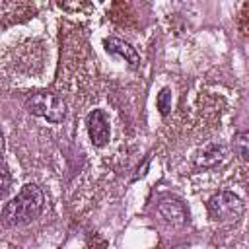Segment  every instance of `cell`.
Segmentation results:
<instances>
[{"mask_svg": "<svg viewBox=\"0 0 249 249\" xmlns=\"http://www.w3.org/2000/svg\"><path fill=\"white\" fill-rule=\"evenodd\" d=\"M243 210H245L243 200L231 191H220L208 200V214L214 222H220V224L237 222Z\"/></svg>", "mask_w": 249, "mask_h": 249, "instance_id": "cell-2", "label": "cell"}, {"mask_svg": "<svg viewBox=\"0 0 249 249\" xmlns=\"http://www.w3.org/2000/svg\"><path fill=\"white\" fill-rule=\"evenodd\" d=\"M103 45H105L107 53L123 56L124 62H128L132 68H136V66L140 64V56H138L136 49H134L130 43H126V41H123V39H117V37H109V39L103 41Z\"/></svg>", "mask_w": 249, "mask_h": 249, "instance_id": "cell-7", "label": "cell"}, {"mask_svg": "<svg viewBox=\"0 0 249 249\" xmlns=\"http://www.w3.org/2000/svg\"><path fill=\"white\" fill-rule=\"evenodd\" d=\"M247 138H249L247 132H239L235 136V140H233V148H235V152L239 154L241 160H247V142H249Z\"/></svg>", "mask_w": 249, "mask_h": 249, "instance_id": "cell-10", "label": "cell"}, {"mask_svg": "<svg viewBox=\"0 0 249 249\" xmlns=\"http://www.w3.org/2000/svg\"><path fill=\"white\" fill-rule=\"evenodd\" d=\"M25 109L35 117L47 119L49 123H62L66 117V103L58 95L49 93V91L33 93L27 99Z\"/></svg>", "mask_w": 249, "mask_h": 249, "instance_id": "cell-3", "label": "cell"}, {"mask_svg": "<svg viewBox=\"0 0 249 249\" xmlns=\"http://www.w3.org/2000/svg\"><path fill=\"white\" fill-rule=\"evenodd\" d=\"M2 154H4V136H2V132H0V161L4 160Z\"/></svg>", "mask_w": 249, "mask_h": 249, "instance_id": "cell-11", "label": "cell"}, {"mask_svg": "<svg viewBox=\"0 0 249 249\" xmlns=\"http://www.w3.org/2000/svg\"><path fill=\"white\" fill-rule=\"evenodd\" d=\"M156 105L160 109V113L165 117L169 111H171V89L169 88H161L160 93H158V99H156Z\"/></svg>", "mask_w": 249, "mask_h": 249, "instance_id": "cell-9", "label": "cell"}, {"mask_svg": "<svg viewBox=\"0 0 249 249\" xmlns=\"http://www.w3.org/2000/svg\"><path fill=\"white\" fill-rule=\"evenodd\" d=\"M226 154H228V148L222 144V142H208L206 146H202L195 158L196 165L198 167H216L218 163H222L226 160Z\"/></svg>", "mask_w": 249, "mask_h": 249, "instance_id": "cell-6", "label": "cell"}, {"mask_svg": "<svg viewBox=\"0 0 249 249\" xmlns=\"http://www.w3.org/2000/svg\"><path fill=\"white\" fill-rule=\"evenodd\" d=\"M10 189H12V175H10L8 165L2 160L0 161V200L10 193Z\"/></svg>", "mask_w": 249, "mask_h": 249, "instance_id": "cell-8", "label": "cell"}, {"mask_svg": "<svg viewBox=\"0 0 249 249\" xmlns=\"http://www.w3.org/2000/svg\"><path fill=\"white\" fill-rule=\"evenodd\" d=\"M86 126H88V134L93 146L101 148L109 142L111 138V124H109V117L105 115L103 109H93L88 117H86Z\"/></svg>", "mask_w": 249, "mask_h": 249, "instance_id": "cell-4", "label": "cell"}, {"mask_svg": "<svg viewBox=\"0 0 249 249\" xmlns=\"http://www.w3.org/2000/svg\"><path fill=\"white\" fill-rule=\"evenodd\" d=\"M158 214L161 216V220L165 224L175 226V228L185 226L187 220H189L185 204L181 200H177V198H161L160 204H158Z\"/></svg>", "mask_w": 249, "mask_h": 249, "instance_id": "cell-5", "label": "cell"}, {"mask_svg": "<svg viewBox=\"0 0 249 249\" xmlns=\"http://www.w3.org/2000/svg\"><path fill=\"white\" fill-rule=\"evenodd\" d=\"M45 206V195L41 191L39 185L35 183H27L21 187V191L4 206L2 212V220L6 226L10 228H18V226H25L29 222H33L41 210Z\"/></svg>", "mask_w": 249, "mask_h": 249, "instance_id": "cell-1", "label": "cell"}]
</instances>
